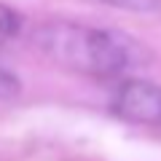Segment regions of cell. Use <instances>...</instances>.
<instances>
[{"label":"cell","mask_w":161,"mask_h":161,"mask_svg":"<svg viewBox=\"0 0 161 161\" xmlns=\"http://www.w3.org/2000/svg\"><path fill=\"white\" fill-rule=\"evenodd\" d=\"M19 92H22L19 78H16L14 73H8V70L0 67V99H14Z\"/></svg>","instance_id":"obj_5"},{"label":"cell","mask_w":161,"mask_h":161,"mask_svg":"<svg viewBox=\"0 0 161 161\" xmlns=\"http://www.w3.org/2000/svg\"><path fill=\"white\" fill-rule=\"evenodd\" d=\"M89 3L126 8V11H161V0H89Z\"/></svg>","instance_id":"obj_3"},{"label":"cell","mask_w":161,"mask_h":161,"mask_svg":"<svg viewBox=\"0 0 161 161\" xmlns=\"http://www.w3.org/2000/svg\"><path fill=\"white\" fill-rule=\"evenodd\" d=\"M32 46L54 64L92 78H115L148 59L134 38L110 27L54 19L32 30Z\"/></svg>","instance_id":"obj_1"},{"label":"cell","mask_w":161,"mask_h":161,"mask_svg":"<svg viewBox=\"0 0 161 161\" xmlns=\"http://www.w3.org/2000/svg\"><path fill=\"white\" fill-rule=\"evenodd\" d=\"M113 113L132 124L161 126V86L142 78H129L113 97Z\"/></svg>","instance_id":"obj_2"},{"label":"cell","mask_w":161,"mask_h":161,"mask_svg":"<svg viewBox=\"0 0 161 161\" xmlns=\"http://www.w3.org/2000/svg\"><path fill=\"white\" fill-rule=\"evenodd\" d=\"M16 32H19V16L8 6L0 3V46H6Z\"/></svg>","instance_id":"obj_4"}]
</instances>
